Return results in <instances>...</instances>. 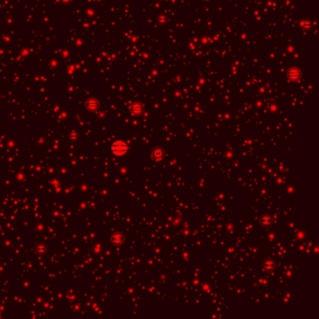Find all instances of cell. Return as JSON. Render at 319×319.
Listing matches in <instances>:
<instances>
[{
	"label": "cell",
	"mask_w": 319,
	"mask_h": 319,
	"mask_svg": "<svg viewBox=\"0 0 319 319\" xmlns=\"http://www.w3.org/2000/svg\"><path fill=\"white\" fill-rule=\"evenodd\" d=\"M127 151H128V147L123 142H115L112 145V152L115 156H124L127 153Z\"/></svg>",
	"instance_id": "cell-1"
},
{
	"label": "cell",
	"mask_w": 319,
	"mask_h": 319,
	"mask_svg": "<svg viewBox=\"0 0 319 319\" xmlns=\"http://www.w3.org/2000/svg\"><path fill=\"white\" fill-rule=\"evenodd\" d=\"M112 243H114V244H121L123 243V237H122V235H120V234H117V235H114V236H112Z\"/></svg>",
	"instance_id": "cell-2"
},
{
	"label": "cell",
	"mask_w": 319,
	"mask_h": 319,
	"mask_svg": "<svg viewBox=\"0 0 319 319\" xmlns=\"http://www.w3.org/2000/svg\"><path fill=\"white\" fill-rule=\"evenodd\" d=\"M261 222H262V224L264 225V226L268 227L271 224V220H270V218L268 217V216L265 215V216L262 217V219H261Z\"/></svg>",
	"instance_id": "cell-3"
},
{
	"label": "cell",
	"mask_w": 319,
	"mask_h": 319,
	"mask_svg": "<svg viewBox=\"0 0 319 319\" xmlns=\"http://www.w3.org/2000/svg\"><path fill=\"white\" fill-rule=\"evenodd\" d=\"M153 154H154V157H156V158H158V157H161V156H163V151L161 150V149H159V148H157V149H156V150L154 151Z\"/></svg>",
	"instance_id": "cell-4"
}]
</instances>
